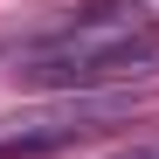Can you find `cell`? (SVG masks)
Masks as SVG:
<instances>
[{
	"instance_id": "7a4b0ae2",
	"label": "cell",
	"mask_w": 159,
	"mask_h": 159,
	"mask_svg": "<svg viewBox=\"0 0 159 159\" xmlns=\"http://www.w3.org/2000/svg\"><path fill=\"white\" fill-rule=\"evenodd\" d=\"M131 97H69L56 111H35V118H0V159H42V152H62V145H83L90 131H104V118H118Z\"/></svg>"
},
{
	"instance_id": "6da1fadb",
	"label": "cell",
	"mask_w": 159,
	"mask_h": 159,
	"mask_svg": "<svg viewBox=\"0 0 159 159\" xmlns=\"http://www.w3.org/2000/svg\"><path fill=\"white\" fill-rule=\"evenodd\" d=\"M14 76L76 97L97 83H125V76H159V21L145 14V0H90L69 21L21 42Z\"/></svg>"
},
{
	"instance_id": "3957f363",
	"label": "cell",
	"mask_w": 159,
	"mask_h": 159,
	"mask_svg": "<svg viewBox=\"0 0 159 159\" xmlns=\"http://www.w3.org/2000/svg\"><path fill=\"white\" fill-rule=\"evenodd\" d=\"M111 159H159V139H139V145H125V152H111Z\"/></svg>"
}]
</instances>
